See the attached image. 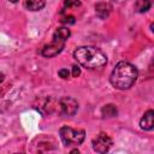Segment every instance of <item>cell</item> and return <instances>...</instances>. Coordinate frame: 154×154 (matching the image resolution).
Listing matches in <instances>:
<instances>
[{"mask_svg":"<svg viewBox=\"0 0 154 154\" xmlns=\"http://www.w3.org/2000/svg\"><path fill=\"white\" fill-rule=\"evenodd\" d=\"M112 140L111 137L105 134V132H100L94 140H93V149L97 153H106L111 149L112 147Z\"/></svg>","mask_w":154,"mask_h":154,"instance_id":"5","label":"cell"},{"mask_svg":"<svg viewBox=\"0 0 154 154\" xmlns=\"http://www.w3.org/2000/svg\"><path fill=\"white\" fill-rule=\"evenodd\" d=\"M58 73H59V76H60L61 78H64V79L69 78V76H70V72H69L67 69H61V70H59Z\"/></svg>","mask_w":154,"mask_h":154,"instance_id":"13","label":"cell"},{"mask_svg":"<svg viewBox=\"0 0 154 154\" xmlns=\"http://www.w3.org/2000/svg\"><path fill=\"white\" fill-rule=\"evenodd\" d=\"M59 105V108H60V112L61 114L64 116H75L77 109H78V102L73 99V97H70V96H65V97H61L58 102Z\"/></svg>","mask_w":154,"mask_h":154,"instance_id":"6","label":"cell"},{"mask_svg":"<svg viewBox=\"0 0 154 154\" xmlns=\"http://www.w3.org/2000/svg\"><path fill=\"white\" fill-rule=\"evenodd\" d=\"M4 79H5V75H4L2 72H0V83H1Z\"/></svg>","mask_w":154,"mask_h":154,"instance_id":"16","label":"cell"},{"mask_svg":"<svg viewBox=\"0 0 154 154\" xmlns=\"http://www.w3.org/2000/svg\"><path fill=\"white\" fill-rule=\"evenodd\" d=\"M71 153H78V149H73V150H71Z\"/></svg>","mask_w":154,"mask_h":154,"instance_id":"17","label":"cell"},{"mask_svg":"<svg viewBox=\"0 0 154 154\" xmlns=\"http://www.w3.org/2000/svg\"><path fill=\"white\" fill-rule=\"evenodd\" d=\"M137 77V69L129 61H119L109 76V82L116 89L125 90L135 84Z\"/></svg>","mask_w":154,"mask_h":154,"instance_id":"1","label":"cell"},{"mask_svg":"<svg viewBox=\"0 0 154 154\" xmlns=\"http://www.w3.org/2000/svg\"><path fill=\"white\" fill-rule=\"evenodd\" d=\"M101 113L103 117H116L118 111H117V107L112 103H108V105H105L102 108H101Z\"/></svg>","mask_w":154,"mask_h":154,"instance_id":"10","label":"cell"},{"mask_svg":"<svg viewBox=\"0 0 154 154\" xmlns=\"http://www.w3.org/2000/svg\"><path fill=\"white\" fill-rule=\"evenodd\" d=\"M64 6L67 7V8L77 7V6H81V1H79V0H65Z\"/></svg>","mask_w":154,"mask_h":154,"instance_id":"12","label":"cell"},{"mask_svg":"<svg viewBox=\"0 0 154 154\" xmlns=\"http://www.w3.org/2000/svg\"><path fill=\"white\" fill-rule=\"evenodd\" d=\"M60 138L65 146H78L84 141V130L72 129L70 126H61L59 130Z\"/></svg>","mask_w":154,"mask_h":154,"instance_id":"4","label":"cell"},{"mask_svg":"<svg viewBox=\"0 0 154 154\" xmlns=\"http://www.w3.org/2000/svg\"><path fill=\"white\" fill-rule=\"evenodd\" d=\"M140 126H141V129L147 130V131H149L154 128V111L153 109H148L143 114V117L140 120Z\"/></svg>","mask_w":154,"mask_h":154,"instance_id":"7","label":"cell"},{"mask_svg":"<svg viewBox=\"0 0 154 154\" xmlns=\"http://www.w3.org/2000/svg\"><path fill=\"white\" fill-rule=\"evenodd\" d=\"M150 0H137L136 4H135V8L137 12L140 13H143V12H147L149 8H150Z\"/></svg>","mask_w":154,"mask_h":154,"instance_id":"11","label":"cell"},{"mask_svg":"<svg viewBox=\"0 0 154 154\" xmlns=\"http://www.w3.org/2000/svg\"><path fill=\"white\" fill-rule=\"evenodd\" d=\"M46 0H24V6L30 11H40L45 7Z\"/></svg>","mask_w":154,"mask_h":154,"instance_id":"9","label":"cell"},{"mask_svg":"<svg viewBox=\"0 0 154 154\" xmlns=\"http://www.w3.org/2000/svg\"><path fill=\"white\" fill-rule=\"evenodd\" d=\"M79 75H81V69H79V66L73 65V66H72V76H73V77H78Z\"/></svg>","mask_w":154,"mask_h":154,"instance_id":"14","label":"cell"},{"mask_svg":"<svg viewBox=\"0 0 154 154\" xmlns=\"http://www.w3.org/2000/svg\"><path fill=\"white\" fill-rule=\"evenodd\" d=\"M63 22H64L65 24H73V23H75V17H73V16H69V17H65Z\"/></svg>","mask_w":154,"mask_h":154,"instance_id":"15","label":"cell"},{"mask_svg":"<svg viewBox=\"0 0 154 154\" xmlns=\"http://www.w3.org/2000/svg\"><path fill=\"white\" fill-rule=\"evenodd\" d=\"M111 10H112V7L106 2H99V4L95 5V12H96L97 17H100L101 19L107 18Z\"/></svg>","mask_w":154,"mask_h":154,"instance_id":"8","label":"cell"},{"mask_svg":"<svg viewBox=\"0 0 154 154\" xmlns=\"http://www.w3.org/2000/svg\"><path fill=\"white\" fill-rule=\"evenodd\" d=\"M0 94H1V91H0Z\"/></svg>","mask_w":154,"mask_h":154,"instance_id":"19","label":"cell"},{"mask_svg":"<svg viewBox=\"0 0 154 154\" xmlns=\"http://www.w3.org/2000/svg\"><path fill=\"white\" fill-rule=\"evenodd\" d=\"M10 1H11V2H17L18 0H10Z\"/></svg>","mask_w":154,"mask_h":154,"instance_id":"18","label":"cell"},{"mask_svg":"<svg viewBox=\"0 0 154 154\" xmlns=\"http://www.w3.org/2000/svg\"><path fill=\"white\" fill-rule=\"evenodd\" d=\"M70 35H71L70 29H67V28H65V26L58 28V29L55 30L54 35H53L52 42L42 48L41 54H42L43 57H46V58H52V57L58 55V54L63 51V48H64V46H65V42H66V40L70 37Z\"/></svg>","mask_w":154,"mask_h":154,"instance_id":"3","label":"cell"},{"mask_svg":"<svg viewBox=\"0 0 154 154\" xmlns=\"http://www.w3.org/2000/svg\"><path fill=\"white\" fill-rule=\"evenodd\" d=\"M75 59L87 69H99L106 65L107 57L97 48L90 46L78 47L73 52Z\"/></svg>","mask_w":154,"mask_h":154,"instance_id":"2","label":"cell"}]
</instances>
